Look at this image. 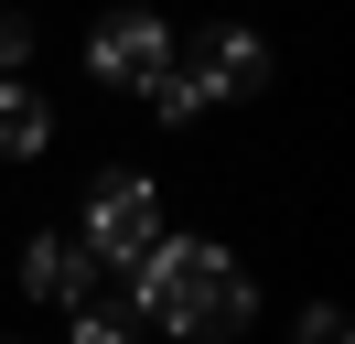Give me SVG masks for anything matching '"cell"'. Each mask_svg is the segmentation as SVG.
I'll use <instances>...</instances> for the list:
<instances>
[{
    "instance_id": "obj_1",
    "label": "cell",
    "mask_w": 355,
    "mask_h": 344,
    "mask_svg": "<svg viewBox=\"0 0 355 344\" xmlns=\"http://www.w3.org/2000/svg\"><path fill=\"white\" fill-rule=\"evenodd\" d=\"M119 291H130L151 322L194 334V344H226V334H248V312H259L248 269L216 248V237H151V248H140L130 269H119Z\"/></svg>"
},
{
    "instance_id": "obj_2",
    "label": "cell",
    "mask_w": 355,
    "mask_h": 344,
    "mask_svg": "<svg viewBox=\"0 0 355 344\" xmlns=\"http://www.w3.org/2000/svg\"><path fill=\"white\" fill-rule=\"evenodd\" d=\"M162 237V205H151V172H97L87 183V226H76V248L97 258V269H130L140 248Z\"/></svg>"
},
{
    "instance_id": "obj_3",
    "label": "cell",
    "mask_w": 355,
    "mask_h": 344,
    "mask_svg": "<svg viewBox=\"0 0 355 344\" xmlns=\"http://www.w3.org/2000/svg\"><path fill=\"white\" fill-rule=\"evenodd\" d=\"M87 64H97V86H162L173 76V33H162L151 11H119V22H97Z\"/></svg>"
},
{
    "instance_id": "obj_4",
    "label": "cell",
    "mask_w": 355,
    "mask_h": 344,
    "mask_svg": "<svg viewBox=\"0 0 355 344\" xmlns=\"http://www.w3.org/2000/svg\"><path fill=\"white\" fill-rule=\"evenodd\" d=\"M173 64L205 86V108H216V97H259V86H269V43H259V33H237V22L194 33V54H173Z\"/></svg>"
},
{
    "instance_id": "obj_5",
    "label": "cell",
    "mask_w": 355,
    "mask_h": 344,
    "mask_svg": "<svg viewBox=\"0 0 355 344\" xmlns=\"http://www.w3.org/2000/svg\"><path fill=\"white\" fill-rule=\"evenodd\" d=\"M97 280H108V269H97L76 237H33V248H22V291H33V301H54V312H87Z\"/></svg>"
},
{
    "instance_id": "obj_6",
    "label": "cell",
    "mask_w": 355,
    "mask_h": 344,
    "mask_svg": "<svg viewBox=\"0 0 355 344\" xmlns=\"http://www.w3.org/2000/svg\"><path fill=\"white\" fill-rule=\"evenodd\" d=\"M54 140V108L33 97V76H0V162H33Z\"/></svg>"
},
{
    "instance_id": "obj_7",
    "label": "cell",
    "mask_w": 355,
    "mask_h": 344,
    "mask_svg": "<svg viewBox=\"0 0 355 344\" xmlns=\"http://www.w3.org/2000/svg\"><path fill=\"white\" fill-rule=\"evenodd\" d=\"M151 108H162V119H194V108H205V86H194V76H183V64H173V76L151 86Z\"/></svg>"
},
{
    "instance_id": "obj_8",
    "label": "cell",
    "mask_w": 355,
    "mask_h": 344,
    "mask_svg": "<svg viewBox=\"0 0 355 344\" xmlns=\"http://www.w3.org/2000/svg\"><path fill=\"white\" fill-rule=\"evenodd\" d=\"M76 344H130V312H108V301H87V312H76Z\"/></svg>"
},
{
    "instance_id": "obj_9",
    "label": "cell",
    "mask_w": 355,
    "mask_h": 344,
    "mask_svg": "<svg viewBox=\"0 0 355 344\" xmlns=\"http://www.w3.org/2000/svg\"><path fill=\"white\" fill-rule=\"evenodd\" d=\"M22 64H33V33H22L11 11H0V76H22Z\"/></svg>"
},
{
    "instance_id": "obj_10",
    "label": "cell",
    "mask_w": 355,
    "mask_h": 344,
    "mask_svg": "<svg viewBox=\"0 0 355 344\" xmlns=\"http://www.w3.org/2000/svg\"><path fill=\"white\" fill-rule=\"evenodd\" d=\"M302 344H345V312H334V301H312V312H302Z\"/></svg>"
}]
</instances>
